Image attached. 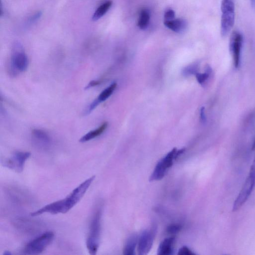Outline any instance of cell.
Here are the masks:
<instances>
[{"label": "cell", "mask_w": 255, "mask_h": 255, "mask_svg": "<svg viewBox=\"0 0 255 255\" xmlns=\"http://www.w3.org/2000/svg\"><path fill=\"white\" fill-rule=\"evenodd\" d=\"M101 216L102 210L100 208L96 210L93 216L86 240V247L89 254L92 255L96 254L99 247Z\"/></svg>", "instance_id": "cell-2"}, {"label": "cell", "mask_w": 255, "mask_h": 255, "mask_svg": "<svg viewBox=\"0 0 255 255\" xmlns=\"http://www.w3.org/2000/svg\"><path fill=\"white\" fill-rule=\"evenodd\" d=\"M112 4L111 0H107L102 3L95 11L92 16V20L97 21L102 17L110 8Z\"/></svg>", "instance_id": "cell-16"}, {"label": "cell", "mask_w": 255, "mask_h": 255, "mask_svg": "<svg viewBox=\"0 0 255 255\" xmlns=\"http://www.w3.org/2000/svg\"><path fill=\"white\" fill-rule=\"evenodd\" d=\"M117 83L115 82L111 84L108 87L104 89L97 98V100L101 103L106 100L113 93L117 87Z\"/></svg>", "instance_id": "cell-18"}, {"label": "cell", "mask_w": 255, "mask_h": 255, "mask_svg": "<svg viewBox=\"0 0 255 255\" xmlns=\"http://www.w3.org/2000/svg\"><path fill=\"white\" fill-rule=\"evenodd\" d=\"M164 24L167 28L178 33L184 32L188 27L187 21L182 18L174 19L170 21H164Z\"/></svg>", "instance_id": "cell-12"}, {"label": "cell", "mask_w": 255, "mask_h": 255, "mask_svg": "<svg viewBox=\"0 0 255 255\" xmlns=\"http://www.w3.org/2000/svg\"><path fill=\"white\" fill-rule=\"evenodd\" d=\"M255 150V147L253 149ZM255 187V153L253 163L251 166L248 176L246 178L244 184L235 199L232 211H237L248 199Z\"/></svg>", "instance_id": "cell-3"}, {"label": "cell", "mask_w": 255, "mask_h": 255, "mask_svg": "<svg viewBox=\"0 0 255 255\" xmlns=\"http://www.w3.org/2000/svg\"><path fill=\"white\" fill-rule=\"evenodd\" d=\"M181 229V226L179 225H172L167 228V232L170 234H176Z\"/></svg>", "instance_id": "cell-22"}, {"label": "cell", "mask_w": 255, "mask_h": 255, "mask_svg": "<svg viewBox=\"0 0 255 255\" xmlns=\"http://www.w3.org/2000/svg\"><path fill=\"white\" fill-rule=\"evenodd\" d=\"M9 66V70L12 74L24 72L27 69L28 66L27 56L21 46L19 44H16L14 47Z\"/></svg>", "instance_id": "cell-7"}, {"label": "cell", "mask_w": 255, "mask_h": 255, "mask_svg": "<svg viewBox=\"0 0 255 255\" xmlns=\"http://www.w3.org/2000/svg\"><path fill=\"white\" fill-rule=\"evenodd\" d=\"M175 13L171 9L166 10L164 15V21H170L175 19Z\"/></svg>", "instance_id": "cell-20"}, {"label": "cell", "mask_w": 255, "mask_h": 255, "mask_svg": "<svg viewBox=\"0 0 255 255\" xmlns=\"http://www.w3.org/2000/svg\"><path fill=\"white\" fill-rule=\"evenodd\" d=\"M211 72V68L208 66L206 70V72L204 73H197L196 77L198 82L202 84L204 83L207 79L208 78Z\"/></svg>", "instance_id": "cell-19"}, {"label": "cell", "mask_w": 255, "mask_h": 255, "mask_svg": "<svg viewBox=\"0 0 255 255\" xmlns=\"http://www.w3.org/2000/svg\"><path fill=\"white\" fill-rule=\"evenodd\" d=\"M150 20V12L146 9H142L138 18L137 25L138 27L142 30L146 29L149 25Z\"/></svg>", "instance_id": "cell-17"}, {"label": "cell", "mask_w": 255, "mask_h": 255, "mask_svg": "<svg viewBox=\"0 0 255 255\" xmlns=\"http://www.w3.org/2000/svg\"><path fill=\"white\" fill-rule=\"evenodd\" d=\"M179 255H193L195 254L187 247H182L177 253Z\"/></svg>", "instance_id": "cell-21"}, {"label": "cell", "mask_w": 255, "mask_h": 255, "mask_svg": "<svg viewBox=\"0 0 255 255\" xmlns=\"http://www.w3.org/2000/svg\"><path fill=\"white\" fill-rule=\"evenodd\" d=\"M107 127L108 123L107 122L103 123L99 127L96 129L91 130L83 135L79 139V141L80 142H85L96 138V137L102 134L106 130Z\"/></svg>", "instance_id": "cell-14"}, {"label": "cell", "mask_w": 255, "mask_h": 255, "mask_svg": "<svg viewBox=\"0 0 255 255\" xmlns=\"http://www.w3.org/2000/svg\"><path fill=\"white\" fill-rule=\"evenodd\" d=\"M235 9L234 0H222L221 4V34L227 36L235 22Z\"/></svg>", "instance_id": "cell-5"}, {"label": "cell", "mask_w": 255, "mask_h": 255, "mask_svg": "<svg viewBox=\"0 0 255 255\" xmlns=\"http://www.w3.org/2000/svg\"><path fill=\"white\" fill-rule=\"evenodd\" d=\"M185 149L177 150L173 148L156 164L149 178L150 181H157L162 179L167 171L173 164L174 161L184 151Z\"/></svg>", "instance_id": "cell-4"}, {"label": "cell", "mask_w": 255, "mask_h": 255, "mask_svg": "<svg viewBox=\"0 0 255 255\" xmlns=\"http://www.w3.org/2000/svg\"><path fill=\"white\" fill-rule=\"evenodd\" d=\"M101 83L100 81L99 80H92L89 82V83L85 87V89H88L91 88L99 85Z\"/></svg>", "instance_id": "cell-24"}, {"label": "cell", "mask_w": 255, "mask_h": 255, "mask_svg": "<svg viewBox=\"0 0 255 255\" xmlns=\"http://www.w3.org/2000/svg\"><path fill=\"white\" fill-rule=\"evenodd\" d=\"M251 5L253 7L255 6V0H250Z\"/></svg>", "instance_id": "cell-26"}, {"label": "cell", "mask_w": 255, "mask_h": 255, "mask_svg": "<svg viewBox=\"0 0 255 255\" xmlns=\"http://www.w3.org/2000/svg\"><path fill=\"white\" fill-rule=\"evenodd\" d=\"M31 134L33 143L37 147L46 149L50 146L51 138L45 131L35 128L32 130Z\"/></svg>", "instance_id": "cell-11"}, {"label": "cell", "mask_w": 255, "mask_h": 255, "mask_svg": "<svg viewBox=\"0 0 255 255\" xmlns=\"http://www.w3.org/2000/svg\"><path fill=\"white\" fill-rule=\"evenodd\" d=\"M175 238L173 237L164 239L160 244L158 250V255H172L173 252V247Z\"/></svg>", "instance_id": "cell-13"}, {"label": "cell", "mask_w": 255, "mask_h": 255, "mask_svg": "<svg viewBox=\"0 0 255 255\" xmlns=\"http://www.w3.org/2000/svg\"><path fill=\"white\" fill-rule=\"evenodd\" d=\"M243 43L242 34L238 31L233 32L230 41V50L232 54L234 66L236 68L240 65Z\"/></svg>", "instance_id": "cell-9"}, {"label": "cell", "mask_w": 255, "mask_h": 255, "mask_svg": "<svg viewBox=\"0 0 255 255\" xmlns=\"http://www.w3.org/2000/svg\"><path fill=\"white\" fill-rule=\"evenodd\" d=\"M52 232H46L28 242L25 246L23 253L26 255H37L43 252L53 240Z\"/></svg>", "instance_id": "cell-6"}, {"label": "cell", "mask_w": 255, "mask_h": 255, "mask_svg": "<svg viewBox=\"0 0 255 255\" xmlns=\"http://www.w3.org/2000/svg\"><path fill=\"white\" fill-rule=\"evenodd\" d=\"M95 177V176H92L87 179L76 187L64 199L46 205L31 213L30 216L35 217L46 213L51 214L67 213L82 198L94 181Z\"/></svg>", "instance_id": "cell-1"}, {"label": "cell", "mask_w": 255, "mask_h": 255, "mask_svg": "<svg viewBox=\"0 0 255 255\" xmlns=\"http://www.w3.org/2000/svg\"><path fill=\"white\" fill-rule=\"evenodd\" d=\"M138 238L136 234H132L127 240L124 247V254L126 255H133L137 245Z\"/></svg>", "instance_id": "cell-15"}, {"label": "cell", "mask_w": 255, "mask_h": 255, "mask_svg": "<svg viewBox=\"0 0 255 255\" xmlns=\"http://www.w3.org/2000/svg\"><path fill=\"white\" fill-rule=\"evenodd\" d=\"M30 156L29 152L16 151L3 162V166L15 172L22 171L25 161Z\"/></svg>", "instance_id": "cell-8"}, {"label": "cell", "mask_w": 255, "mask_h": 255, "mask_svg": "<svg viewBox=\"0 0 255 255\" xmlns=\"http://www.w3.org/2000/svg\"><path fill=\"white\" fill-rule=\"evenodd\" d=\"M200 118L201 120L203 122H205L206 120L205 114V108L202 107L200 110Z\"/></svg>", "instance_id": "cell-25"}, {"label": "cell", "mask_w": 255, "mask_h": 255, "mask_svg": "<svg viewBox=\"0 0 255 255\" xmlns=\"http://www.w3.org/2000/svg\"><path fill=\"white\" fill-rule=\"evenodd\" d=\"M41 16V12L40 11H38L35 13H34L33 15H32L31 16H30L28 19V22L30 23H33L37 20H38L40 16Z\"/></svg>", "instance_id": "cell-23"}, {"label": "cell", "mask_w": 255, "mask_h": 255, "mask_svg": "<svg viewBox=\"0 0 255 255\" xmlns=\"http://www.w3.org/2000/svg\"><path fill=\"white\" fill-rule=\"evenodd\" d=\"M4 255H11V253L8 251H5V252L4 253Z\"/></svg>", "instance_id": "cell-27"}, {"label": "cell", "mask_w": 255, "mask_h": 255, "mask_svg": "<svg viewBox=\"0 0 255 255\" xmlns=\"http://www.w3.org/2000/svg\"><path fill=\"white\" fill-rule=\"evenodd\" d=\"M154 238L153 230H145L138 239L137 251L139 255L147 254L151 248Z\"/></svg>", "instance_id": "cell-10"}]
</instances>
